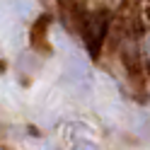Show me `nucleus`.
I'll use <instances>...</instances> for the list:
<instances>
[{
    "label": "nucleus",
    "instance_id": "1",
    "mask_svg": "<svg viewBox=\"0 0 150 150\" xmlns=\"http://www.w3.org/2000/svg\"><path fill=\"white\" fill-rule=\"evenodd\" d=\"M109 22H111V15L107 10H99V12H92L82 20V36H85V46L92 58H97V53L102 49V41L107 36L109 29Z\"/></svg>",
    "mask_w": 150,
    "mask_h": 150
},
{
    "label": "nucleus",
    "instance_id": "2",
    "mask_svg": "<svg viewBox=\"0 0 150 150\" xmlns=\"http://www.w3.org/2000/svg\"><path fill=\"white\" fill-rule=\"evenodd\" d=\"M46 29H49V17H39V22L32 27V46L39 51H49L46 44Z\"/></svg>",
    "mask_w": 150,
    "mask_h": 150
}]
</instances>
